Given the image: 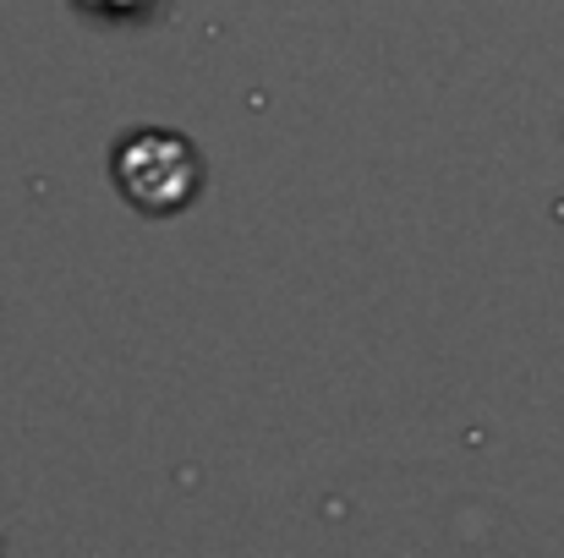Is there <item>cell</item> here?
Instances as JSON below:
<instances>
[{
  "label": "cell",
  "instance_id": "obj_2",
  "mask_svg": "<svg viewBox=\"0 0 564 558\" xmlns=\"http://www.w3.org/2000/svg\"><path fill=\"white\" fill-rule=\"evenodd\" d=\"M83 11H94V17H121V22H132V17H154L160 6H171V0H77Z\"/></svg>",
  "mask_w": 564,
  "mask_h": 558
},
{
  "label": "cell",
  "instance_id": "obj_1",
  "mask_svg": "<svg viewBox=\"0 0 564 558\" xmlns=\"http://www.w3.org/2000/svg\"><path fill=\"white\" fill-rule=\"evenodd\" d=\"M110 176L116 192L149 214V219H171L182 214L192 197L203 192V160L182 132H165V127H138L116 143L110 154Z\"/></svg>",
  "mask_w": 564,
  "mask_h": 558
}]
</instances>
